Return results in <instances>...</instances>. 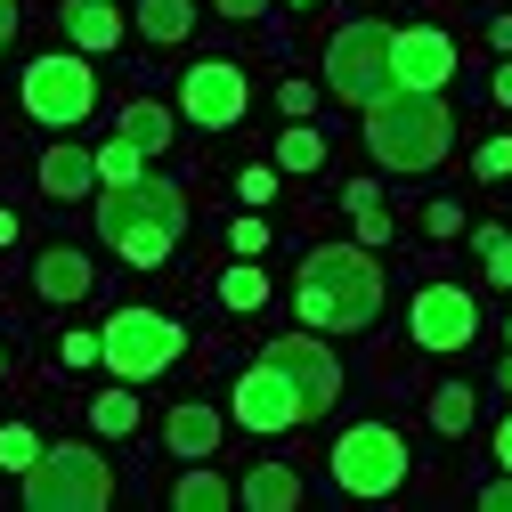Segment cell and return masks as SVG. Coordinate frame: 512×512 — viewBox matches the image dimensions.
Segmentation results:
<instances>
[{
	"mask_svg": "<svg viewBox=\"0 0 512 512\" xmlns=\"http://www.w3.org/2000/svg\"><path fill=\"white\" fill-rule=\"evenodd\" d=\"M293 309H301L309 334H358V326H374V309H382L374 252H366V244L309 252V261H301V285H293Z\"/></svg>",
	"mask_w": 512,
	"mask_h": 512,
	"instance_id": "1",
	"label": "cell"
},
{
	"mask_svg": "<svg viewBox=\"0 0 512 512\" xmlns=\"http://www.w3.org/2000/svg\"><path fill=\"white\" fill-rule=\"evenodd\" d=\"M179 228H187V196H179L171 179H147L139 171V179H122V187L98 196V236L131 269H163L171 244H179Z\"/></svg>",
	"mask_w": 512,
	"mask_h": 512,
	"instance_id": "2",
	"label": "cell"
},
{
	"mask_svg": "<svg viewBox=\"0 0 512 512\" xmlns=\"http://www.w3.org/2000/svg\"><path fill=\"white\" fill-rule=\"evenodd\" d=\"M447 139H456V114H447L439 90H382L366 106V147L391 171H431L447 155Z\"/></svg>",
	"mask_w": 512,
	"mask_h": 512,
	"instance_id": "3",
	"label": "cell"
},
{
	"mask_svg": "<svg viewBox=\"0 0 512 512\" xmlns=\"http://www.w3.org/2000/svg\"><path fill=\"white\" fill-rule=\"evenodd\" d=\"M114 472L98 447H41L25 464V512H106Z\"/></svg>",
	"mask_w": 512,
	"mask_h": 512,
	"instance_id": "4",
	"label": "cell"
},
{
	"mask_svg": "<svg viewBox=\"0 0 512 512\" xmlns=\"http://www.w3.org/2000/svg\"><path fill=\"white\" fill-rule=\"evenodd\" d=\"M179 350H187V334L171 326L163 309H122V317H106V334H98V358L114 366V382H155Z\"/></svg>",
	"mask_w": 512,
	"mask_h": 512,
	"instance_id": "5",
	"label": "cell"
},
{
	"mask_svg": "<svg viewBox=\"0 0 512 512\" xmlns=\"http://www.w3.org/2000/svg\"><path fill=\"white\" fill-rule=\"evenodd\" d=\"M407 480V439L391 423H350L334 439V488L342 496H391Z\"/></svg>",
	"mask_w": 512,
	"mask_h": 512,
	"instance_id": "6",
	"label": "cell"
},
{
	"mask_svg": "<svg viewBox=\"0 0 512 512\" xmlns=\"http://www.w3.org/2000/svg\"><path fill=\"white\" fill-rule=\"evenodd\" d=\"M326 90L350 98V106H374L382 90H399V74H391V25H342L334 49H326Z\"/></svg>",
	"mask_w": 512,
	"mask_h": 512,
	"instance_id": "7",
	"label": "cell"
},
{
	"mask_svg": "<svg viewBox=\"0 0 512 512\" xmlns=\"http://www.w3.org/2000/svg\"><path fill=\"white\" fill-rule=\"evenodd\" d=\"M98 106V82H90V57H33L25 66V114L49 122V131H74V122Z\"/></svg>",
	"mask_w": 512,
	"mask_h": 512,
	"instance_id": "8",
	"label": "cell"
},
{
	"mask_svg": "<svg viewBox=\"0 0 512 512\" xmlns=\"http://www.w3.org/2000/svg\"><path fill=\"white\" fill-rule=\"evenodd\" d=\"M261 358H269V366L293 382V399H301V423H309V415H326V407L342 399V366H334V350L317 342V334H285V342H269Z\"/></svg>",
	"mask_w": 512,
	"mask_h": 512,
	"instance_id": "9",
	"label": "cell"
},
{
	"mask_svg": "<svg viewBox=\"0 0 512 512\" xmlns=\"http://www.w3.org/2000/svg\"><path fill=\"white\" fill-rule=\"evenodd\" d=\"M244 74L228 66V57H196L187 66V82H179V106H187V122L196 131H228V122H244Z\"/></svg>",
	"mask_w": 512,
	"mask_h": 512,
	"instance_id": "10",
	"label": "cell"
},
{
	"mask_svg": "<svg viewBox=\"0 0 512 512\" xmlns=\"http://www.w3.org/2000/svg\"><path fill=\"white\" fill-rule=\"evenodd\" d=\"M391 74H399V90H439L456 74V41L439 25H399L391 33Z\"/></svg>",
	"mask_w": 512,
	"mask_h": 512,
	"instance_id": "11",
	"label": "cell"
},
{
	"mask_svg": "<svg viewBox=\"0 0 512 512\" xmlns=\"http://www.w3.org/2000/svg\"><path fill=\"white\" fill-rule=\"evenodd\" d=\"M472 334H480L472 293H456V285H423V293H415V342H423V350H464Z\"/></svg>",
	"mask_w": 512,
	"mask_h": 512,
	"instance_id": "12",
	"label": "cell"
},
{
	"mask_svg": "<svg viewBox=\"0 0 512 512\" xmlns=\"http://www.w3.org/2000/svg\"><path fill=\"white\" fill-rule=\"evenodd\" d=\"M236 423L244 431H293L301 423V399H293V382L261 358V366H244V382H236Z\"/></svg>",
	"mask_w": 512,
	"mask_h": 512,
	"instance_id": "13",
	"label": "cell"
},
{
	"mask_svg": "<svg viewBox=\"0 0 512 512\" xmlns=\"http://www.w3.org/2000/svg\"><path fill=\"white\" fill-rule=\"evenodd\" d=\"M90 187H98V155L90 147H49L41 155V196L74 204V196H90Z\"/></svg>",
	"mask_w": 512,
	"mask_h": 512,
	"instance_id": "14",
	"label": "cell"
},
{
	"mask_svg": "<svg viewBox=\"0 0 512 512\" xmlns=\"http://www.w3.org/2000/svg\"><path fill=\"white\" fill-rule=\"evenodd\" d=\"M66 41L74 49H114L122 41V9H114V0H66Z\"/></svg>",
	"mask_w": 512,
	"mask_h": 512,
	"instance_id": "15",
	"label": "cell"
},
{
	"mask_svg": "<svg viewBox=\"0 0 512 512\" xmlns=\"http://www.w3.org/2000/svg\"><path fill=\"white\" fill-rule=\"evenodd\" d=\"M163 439H171V456H187V464H204L212 447H220V415H212V407H196V399H187V407H171V423H163Z\"/></svg>",
	"mask_w": 512,
	"mask_h": 512,
	"instance_id": "16",
	"label": "cell"
},
{
	"mask_svg": "<svg viewBox=\"0 0 512 512\" xmlns=\"http://www.w3.org/2000/svg\"><path fill=\"white\" fill-rule=\"evenodd\" d=\"M33 285H41V301H82L90 293V261H82L74 244H49L41 269H33Z\"/></svg>",
	"mask_w": 512,
	"mask_h": 512,
	"instance_id": "17",
	"label": "cell"
},
{
	"mask_svg": "<svg viewBox=\"0 0 512 512\" xmlns=\"http://www.w3.org/2000/svg\"><path fill=\"white\" fill-rule=\"evenodd\" d=\"M236 496H244L252 512H293V504H301V480H293L285 464H252V472L236 480Z\"/></svg>",
	"mask_w": 512,
	"mask_h": 512,
	"instance_id": "18",
	"label": "cell"
},
{
	"mask_svg": "<svg viewBox=\"0 0 512 512\" xmlns=\"http://www.w3.org/2000/svg\"><path fill=\"white\" fill-rule=\"evenodd\" d=\"M122 139H131L139 155H163L171 147V114L155 98H131V106H122Z\"/></svg>",
	"mask_w": 512,
	"mask_h": 512,
	"instance_id": "19",
	"label": "cell"
},
{
	"mask_svg": "<svg viewBox=\"0 0 512 512\" xmlns=\"http://www.w3.org/2000/svg\"><path fill=\"white\" fill-rule=\"evenodd\" d=\"M187 25H196L187 0H139V33H147V41H179Z\"/></svg>",
	"mask_w": 512,
	"mask_h": 512,
	"instance_id": "20",
	"label": "cell"
},
{
	"mask_svg": "<svg viewBox=\"0 0 512 512\" xmlns=\"http://www.w3.org/2000/svg\"><path fill=\"white\" fill-rule=\"evenodd\" d=\"M228 496H236V488H228V480H212V472H187V480L171 488V504H179V512H228Z\"/></svg>",
	"mask_w": 512,
	"mask_h": 512,
	"instance_id": "21",
	"label": "cell"
},
{
	"mask_svg": "<svg viewBox=\"0 0 512 512\" xmlns=\"http://www.w3.org/2000/svg\"><path fill=\"white\" fill-rule=\"evenodd\" d=\"M220 301H228V309H261V301H269V277H261V261H236V269L220 277Z\"/></svg>",
	"mask_w": 512,
	"mask_h": 512,
	"instance_id": "22",
	"label": "cell"
},
{
	"mask_svg": "<svg viewBox=\"0 0 512 512\" xmlns=\"http://www.w3.org/2000/svg\"><path fill=\"white\" fill-rule=\"evenodd\" d=\"M139 171H147V155L122 139V131H114V147H98V187H122V179H139Z\"/></svg>",
	"mask_w": 512,
	"mask_h": 512,
	"instance_id": "23",
	"label": "cell"
},
{
	"mask_svg": "<svg viewBox=\"0 0 512 512\" xmlns=\"http://www.w3.org/2000/svg\"><path fill=\"white\" fill-rule=\"evenodd\" d=\"M90 423H98L106 439H122V431H139V391H106V399L90 407Z\"/></svg>",
	"mask_w": 512,
	"mask_h": 512,
	"instance_id": "24",
	"label": "cell"
},
{
	"mask_svg": "<svg viewBox=\"0 0 512 512\" xmlns=\"http://www.w3.org/2000/svg\"><path fill=\"white\" fill-rule=\"evenodd\" d=\"M277 163H285V171H317V163H326V139H317L309 122H293L285 147H277Z\"/></svg>",
	"mask_w": 512,
	"mask_h": 512,
	"instance_id": "25",
	"label": "cell"
},
{
	"mask_svg": "<svg viewBox=\"0 0 512 512\" xmlns=\"http://www.w3.org/2000/svg\"><path fill=\"white\" fill-rule=\"evenodd\" d=\"M33 456H41V439H33L25 423H0V472H25Z\"/></svg>",
	"mask_w": 512,
	"mask_h": 512,
	"instance_id": "26",
	"label": "cell"
},
{
	"mask_svg": "<svg viewBox=\"0 0 512 512\" xmlns=\"http://www.w3.org/2000/svg\"><path fill=\"white\" fill-rule=\"evenodd\" d=\"M431 423H439L447 439H456V431L472 423V391H439V399H431Z\"/></svg>",
	"mask_w": 512,
	"mask_h": 512,
	"instance_id": "27",
	"label": "cell"
},
{
	"mask_svg": "<svg viewBox=\"0 0 512 512\" xmlns=\"http://www.w3.org/2000/svg\"><path fill=\"white\" fill-rule=\"evenodd\" d=\"M480 252H488V277L512 285V236H504V228H480Z\"/></svg>",
	"mask_w": 512,
	"mask_h": 512,
	"instance_id": "28",
	"label": "cell"
},
{
	"mask_svg": "<svg viewBox=\"0 0 512 512\" xmlns=\"http://www.w3.org/2000/svg\"><path fill=\"white\" fill-rule=\"evenodd\" d=\"M236 196H244V204H269V196H277V171H261V163H252V171L236 179Z\"/></svg>",
	"mask_w": 512,
	"mask_h": 512,
	"instance_id": "29",
	"label": "cell"
},
{
	"mask_svg": "<svg viewBox=\"0 0 512 512\" xmlns=\"http://www.w3.org/2000/svg\"><path fill=\"white\" fill-rule=\"evenodd\" d=\"M472 163H480V179H504V171H512V139H488Z\"/></svg>",
	"mask_w": 512,
	"mask_h": 512,
	"instance_id": "30",
	"label": "cell"
},
{
	"mask_svg": "<svg viewBox=\"0 0 512 512\" xmlns=\"http://www.w3.org/2000/svg\"><path fill=\"white\" fill-rule=\"evenodd\" d=\"M236 252H244V261H261V252H269V220H236Z\"/></svg>",
	"mask_w": 512,
	"mask_h": 512,
	"instance_id": "31",
	"label": "cell"
},
{
	"mask_svg": "<svg viewBox=\"0 0 512 512\" xmlns=\"http://www.w3.org/2000/svg\"><path fill=\"white\" fill-rule=\"evenodd\" d=\"M358 236H366V244H391V212L366 204V212H358Z\"/></svg>",
	"mask_w": 512,
	"mask_h": 512,
	"instance_id": "32",
	"label": "cell"
},
{
	"mask_svg": "<svg viewBox=\"0 0 512 512\" xmlns=\"http://www.w3.org/2000/svg\"><path fill=\"white\" fill-rule=\"evenodd\" d=\"M57 358H66V366H90V358H98V334H66V342H57Z\"/></svg>",
	"mask_w": 512,
	"mask_h": 512,
	"instance_id": "33",
	"label": "cell"
},
{
	"mask_svg": "<svg viewBox=\"0 0 512 512\" xmlns=\"http://www.w3.org/2000/svg\"><path fill=\"white\" fill-rule=\"evenodd\" d=\"M277 106H285V114H309V106H317V90H309V82H285V90H277Z\"/></svg>",
	"mask_w": 512,
	"mask_h": 512,
	"instance_id": "34",
	"label": "cell"
},
{
	"mask_svg": "<svg viewBox=\"0 0 512 512\" xmlns=\"http://www.w3.org/2000/svg\"><path fill=\"white\" fill-rule=\"evenodd\" d=\"M480 512H512V480H496V488H480Z\"/></svg>",
	"mask_w": 512,
	"mask_h": 512,
	"instance_id": "35",
	"label": "cell"
},
{
	"mask_svg": "<svg viewBox=\"0 0 512 512\" xmlns=\"http://www.w3.org/2000/svg\"><path fill=\"white\" fill-rule=\"evenodd\" d=\"M212 9H220V17H261L269 0H212Z\"/></svg>",
	"mask_w": 512,
	"mask_h": 512,
	"instance_id": "36",
	"label": "cell"
},
{
	"mask_svg": "<svg viewBox=\"0 0 512 512\" xmlns=\"http://www.w3.org/2000/svg\"><path fill=\"white\" fill-rule=\"evenodd\" d=\"M17 41V0H0V49Z\"/></svg>",
	"mask_w": 512,
	"mask_h": 512,
	"instance_id": "37",
	"label": "cell"
},
{
	"mask_svg": "<svg viewBox=\"0 0 512 512\" xmlns=\"http://www.w3.org/2000/svg\"><path fill=\"white\" fill-rule=\"evenodd\" d=\"M496 456H504V472H512V415H504V431H496Z\"/></svg>",
	"mask_w": 512,
	"mask_h": 512,
	"instance_id": "38",
	"label": "cell"
},
{
	"mask_svg": "<svg viewBox=\"0 0 512 512\" xmlns=\"http://www.w3.org/2000/svg\"><path fill=\"white\" fill-rule=\"evenodd\" d=\"M0 244H17V212H0Z\"/></svg>",
	"mask_w": 512,
	"mask_h": 512,
	"instance_id": "39",
	"label": "cell"
},
{
	"mask_svg": "<svg viewBox=\"0 0 512 512\" xmlns=\"http://www.w3.org/2000/svg\"><path fill=\"white\" fill-rule=\"evenodd\" d=\"M496 98H504V106H512V66H504V74H496Z\"/></svg>",
	"mask_w": 512,
	"mask_h": 512,
	"instance_id": "40",
	"label": "cell"
},
{
	"mask_svg": "<svg viewBox=\"0 0 512 512\" xmlns=\"http://www.w3.org/2000/svg\"><path fill=\"white\" fill-rule=\"evenodd\" d=\"M496 382H504V391H512V358H504V374H496Z\"/></svg>",
	"mask_w": 512,
	"mask_h": 512,
	"instance_id": "41",
	"label": "cell"
},
{
	"mask_svg": "<svg viewBox=\"0 0 512 512\" xmlns=\"http://www.w3.org/2000/svg\"><path fill=\"white\" fill-rule=\"evenodd\" d=\"M504 342H512V326H504Z\"/></svg>",
	"mask_w": 512,
	"mask_h": 512,
	"instance_id": "42",
	"label": "cell"
},
{
	"mask_svg": "<svg viewBox=\"0 0 512 512\" xmlns=\"http://www.w3.org/2000/svg\"><path fill=\"white\" fill-rule=\"evenodd\" d=\"M0 366H9V358H0Z\"/></svg>",
	"mask_w": 512,
	"mask_h": 512,
	"instance_id": "43",
	"label": "cell"
}]
</instances>
